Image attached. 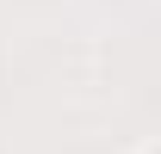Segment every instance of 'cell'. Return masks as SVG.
<instances>
[{"mask_svg": "<svg viewBox=\"0 0 161 154\" xmlns=\"http://www.w3.org/2000/svg\"><path fill=\"white\" fill-rule=\"evenodd\" d=\"M149 154H161V148H149Z\"/></svg>", "mask_w": 161, "mask_h": 154, "instance_id": "cell-1", "label": "cell"}]
</instances>
